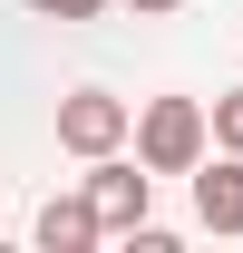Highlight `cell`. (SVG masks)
Listing matches in <instances>:
<instances>
[{
	"mask_svg": "<svg viewBox=\"0 0 243 253\" xmlns=\"http://www.w3.org/2000/svg\"><path fill=\"white\" fill-rule=\"evenodd\" d=\"M136 156L156 175H195L214 156V97H146L136 107Z\"/></svg>",
	"mask_w": 243,
	"mask_h": 253,
	"instance_id": "6da1fadb",
	"label": "cell"
},
{
	"mask_svg": "<svg viewBox=\"0 0 243 253\" xmlns=\"http://www.w3.org/2000/svg\"><path fill=\"white\" fill-rule=\"evenodd\" d=\"M59 146L78 166H88V156H117V146H136V107H126L117 88H68L59 97Z\"/></svg>",
	"mask_w": 243,
	"mask_h": 253,
	"instance_id": "7a4b0ae2",
	"label": "cell"
},
{
	"mask_svg": "<svg viewBox=\"0 0 243 253\" xmlns=\"http://www.w3.org/2000/svg\"><path fill=\"white\" fill-rule=\"evenodd\" d=\"M78 185L97 195V214H107V234H146V205H156V166L146 156H88V175Z\"/></svg>",
	"mask_w": 243,
	"mask_h": 253,
	"instance_id": "3957f363",
	"label": "cell"
},
{
	"mask_svg": "<svg viewBox=\"0 0 243 253\" xmlns=\"http://www.w3.org/2000/svg\"><path fill=\"white\" fill-rule=\"evenodd\" d=\"M195 224H204V234H243V156L234 146H214V156L195 166Z\"/></svg>",
	"mask_w": 243,
	"mask_h": 253,
	"instance_id": "277c9868",
	"label": "cell"
},
{
	"mask_svg": "<svg viewBox=\"0 0 243 253\" xmlns=\"http://www.w3.org/2000/svg\"><path fill=\"white\" fill-rule=\"evenodd\" d=\"M88 244H107V214H97V195H88V185L49 195V205H39V253H88Z\"/></svg>",
	"mask_w": 243,
	"mask_h": 253,
	"instance_id": "5b68a950",
	"label": "cell"
},
{
	"mask_svg": "<svg viewBox=\"0 0 243 253\" xmlns=\"http://www.w3.org/2000/svg\"><path fill=\"white\" fill-rule=\"evenodd\" d=\"M214 146H234V156H243V88L214 97Z\"/></svg>",
	"mask_w": 243,
	"mask_h": 253,
	"instance_id": "8992f818",
	"label": "cell"
},
{
	"mask_svg": "<svg viewBox=\"0 0 243 253\" xmlns=\"http://www.w3.org/2000/svg\"><path fill=\"white\" fill-rule=\"evenodd\" d=\"M20 10H39V20H97V10H117V0H20Z\"/></svg>",
	"mask_w": 243,
	"mask_h": 253,
	"instance_id": "52a82bcc",
	"label": "cell"
},
{
	"mask_svg": "<svg viewBox=\"0 0 243 253\" xmlns=\"http://www.w3.org/2000/svg\"><path fill=\"white\" fill-rule=\"evenodd\" d=\"M117 10H136V20H165V10H185V0H117Z\"/></svg>",
	"mask_w": 243,
	"mask_h": 253,
	"instance_id": "ba28073f",
	"label": "cell"
},
{
	"mask_svg": "<svg viewBox=\"0 0 243 253\" xmlns=\"http://www.w3.org/2000/svg\"><path fill=\"white\" fill-rule=\"evenodd\" d=\"M0 224H10V205H0Z\"/></svg>",
	"mask_w": 243,
	"mask_h": 253,
	"instance_id": "9c48e42d",
	"label": "cell"
}]
</instances>
